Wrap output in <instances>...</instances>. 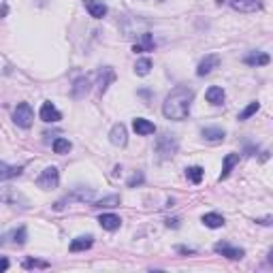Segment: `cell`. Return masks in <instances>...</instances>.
<instances>
[{
	"label": "cell",
	"instance_id": "obj_33",
	"mask_svg": "<svg viewBox=\"0 0 273 273\" xmlns=\"http://www.w3.org/2000/svg\"><path fill=\"white\" fill-rule=\"evenodd\" d=\"M177 222H179V220H169V222H167V224H169V226H179Z\"/></svg>",
	"mask_w": 273,
	"mask_h": 273
},
{
	"label": "cell",
	"instance_id": "obj_24",
	"mask_svg": "<svg viewBox=\"0 0 273 273\" xmlns=\"http://www.w3.org/2000/svg\"><path fill=\"white\" fill-rule=\"evenodd\" d=\"M54 152L56 154H68L71 152V141H68V139H56L54 141Z\"/></svg>",
	"mask_w": 273,
	"mask_h": 273
},
{
	"label": "cell",
	"instance_id": "obj_11",
	"mask_svg": "<svg viewBox=\"0 0 273 273\" xmlns=\"http://www.w3.org/2000/svg\"><path fill=\"white\" fill-rule=\"evenodd\" d=\"M109 141H111L113 145H126V141H128V137H126V126L115 124L111 128V132H109Z\"/></svg>",
	"mask_w": 273,
	"mask_h": 273
},
{
	"label": "cell",
	"instance_id": "obj_8",
	"mask_svg": "<svg viewBox=\"0 0 273 273\" xmlns=\"http://www.w3.org/2000/svg\"><path fill=\"white\" fill-rule=\"evenodd\" d=\"M39 115H41V120L47 122V124H56V122L62 120V113L54 107V103H43V107H41V113Z\"/></svg>",
	"mask_w": 273,
	"mask_h": 273
},
{
	"label": "cell",
	"instance_id": "obj_1",
	"mask_svg": "<svg viewBox=\"0 0 273 273\" xmlns=\"http://www.w3.org/2000/svg\"><path fill=\"white\" fill-rule=\"evenodd\" d=\"M192 90L190 88H184L179 85L171 92L169 96L165 98V105H162V113H165L167 120H175V122H182L190 115V107H192Z\"/></svg>",
	"mask_w": 273,
	"mask_h": 273
},
{
	"label": "cell",
	"instance_id": "obj_14",
	"mask_svg": "<svg viewBox=\"0 0 273 273\" xmlns=\"http://www.w3.org/2000/svg\"><path fill=\"white\" fill-rule=\"evenodd\" d=\"M98 222H101V226L107 231H118L122 220H120V216H115V213H103V216L98 218Z\"/></svg>",
	"mask_w": 273,
	"mask_h": 273
},
{
	"label": "cell",
	"instance_id": "obj_13",
	"mask_svg": "<svg viewBox=\"0 0 273 273\" xmlns=\"http://www.w3.org/2000/svg\"><path fill=\"white\" fill-rule=\"evenodd\" d=\"M132 128H135L137 135H152V132L156 130V126L152 124L149 120H145V118H137L135 122H132Z\"/></svg>",
	"mask_w": 273,
	"mask_h": 273
},
{
	"label": "cell",
	"instance_id": "obj_27",
	"mask_svg": "<svg viewBox=\"0 0 273 273\" xmlns=\"http://www.w3.org/2000/svg\"><path fill=\"white\" fill-rule=\"evenodd\" d=\"M258 109H260V105H258V103H250L248 107H246V109H243V111L239 113V120H248V118H252V115L256 113Z\"/></svg>",
	"mask_w": 273,
	"mask_h": 273
},
{
	"label": "cell",
	"instance_id": "obj_23",
	"mask_svg": "<svg viewBox=\"0 0 273 273\" xmlns=\"http://www.w3.org/2000/svg\"><path fill=\"white\" fill-rule=\"evenodd\" d=\"M149 71H152V60L149 58H141V60H137V64H135V73L137 75H147Z\"/></svg>",
	"mask_w": 273,
	"mask_h": 273
},
{
	"label": "cell",
	"instance_id": "obj_20",
	"mask_svg": "<svg viewBox=\"0 0 273 273\" xmlns=\"http://www.w3.org/2000/svg\"><path fill=\"white\" fill-rule=\"evenodd\" d=\"M203 224L209 226V229H220V226H224V218L220 213H205L203 216Z\"/></svg>",
	"mask_w": 273,
	"mask_h": 273
},
{
	"label": "cell",
	"instance_id": "obj_31",
	"mask_svg": "<svg viewBox=\"0 0 273 273\" xmlns=\"http://www.w3.org/2000/svg\"><path fill=\"white\" fill-rule=\"evenodd\" d=\"M9 269V260L4 256H0V271H7Z\"/></svg>",
	"mask_w": 273,
	"mask_h": 273
},
{
	"label": "cell",
	"instance_id": "obj_10",
	"mask_svg": "<svg viewBox=\"0 0 273 273\" xmlns=\"http://www.w3.org/2000/svg\"><path fill=\"white\" fill-rule=\"evenodd\" d=\"M85 9H88L90 17H96V20H101V17L107 15V4H103L101 0H84Z\"/></svg>",
	"mask_w": 273,
	"mask_h": 273
},
{
	"label": "cell",
	"instance_id": "obj_22",
	"mask_svg": "<svg viewBox=\"0 0 273 273\" xmlns=\"http://www.w3.org/2000/svg\"><path fill=\"white\" fill-rule=\"evenodd\" d=\"M226 132L222 128H203V137L207 139V141H222Z\"/></svg>",
	"mask_w": 273,
	"mask_h": 273
},
{
	"label": "cell",
	"instance_id": "obj_28",
	"mask_svg": "<svg viewBox=\"0 0 273 273\" xmlns=\"http://www.w3.org/2000/svg\"><path fill=\"white\" fill-rule=\"evenodd\" d=\"M24 267H26V269H47V267H49V263H45V260H37V258H30V260H26V263H24Z\"/></svg>",
	"mask_w": 273,
	"mask_h": 273
},
{
	"label": "cell",
	"instance_id": "obj_5",
	"mask_svg": "<svg viewBox=\"0 0 273 273\" xmlns=\"http://www.w3.org/2000/svg\"><path fill=\"white\" fill-rule=\"evenodd\" d=\"M218 66H220V56L218 54H209L199 62V66H196V75H199V77H205V75H209L213 68H218Z\"/></svg>",
	"mask_w": 273,
	"mask_h": 273
},
{
	"label": "cell",
	"instance_id": "obj_21",
	"mask_svg": "<svg viewBox=\"0 0 273 273\" xmlns=\"http://www.w3.org/2000/svg\"><path fill=\"white\" fill-rule=\"evenodd\" d=\"M21 175V167H9L4 162H0V179H11Z\"/></svg>",
	"mask_w": 273,
	"mask_h": 273
},
{
	"label": "cell",
	"instance_id": "obj_32",
	"mask_svg": "<svg viewBox=\"0 0 273 273\" xmlns=\"http://www.w3.org/2000/svg\"><path fill=\"white\" fill-rule=\"evenodd\" d=\"M258 224H271V218H263V220H256Z\"/></svg>",
	"mask_w": 273,
	"mask_h": 273
},
{
	"label": "cell",
	"instance_id": "obj_19",
	"mask_svg": "<svg viewBox=\"0 0 273 273\" xmlns=\"http://www.w3.org/2000/svg\"><path fill=\"white\" fill-rule=\"evenodd\" d=\"M269 54H250L246 58V64L250 66H265V64H269Z\"/></svg>",
	"mask_w": 273,
	"mask_h": 273
},
{
	"label": "cell",
	"instance_id": "obj_16",
	"mask_svg": "<svg viewBox=\"0 0 273 273\" xmlns=\"http://www.w3.org/2000/svg\"><path fill=\"white\" fill-rule=\"evenodd\" d=\"M205 98H207V103H211V105H216L218 107V105L224 103V90L218 88V85H211V88H207Z\"/></svg>",
	"mask_w": 273,
	"mask_h": 273
},
{
	"label": "cell",
	"instance_id": "obj_2",
	"mask_svg": "<svg viewBox=\"0 0 273 273\" xmlns=\"http://www.w3.org/2000/svg\"><path fill=\"white\" fill-rule=\"evenodd\" d=\"M32 120H34V113H32V107L28 103H20L13 111V122L20 128H30L32 126Z\"/></svg>",
	"mask_w": 273,
	"mask_h": 273
},
{
	"label": "cell",
	"instance_id": "obj_15",
	"mask_svg": "<svg viewBox=\"0 0 273 273\" xmlns=\"http://www.w3.org/2000/svg\"><path fill=\"white\" fill-rule=\"evenodd\" d=\"M92 243H94V239H92L90 235L77 237V239H73V241H71L68 250H71V252H84V250H90V248H92Z\"/></svg>",
	"mask_w": 273,
	"mask_h": 273
},
{
	"label": "cell",
	"instance_id": "obj_6",
	"mask_svg": "<svg viewBox=\"0 0 273 273\" xmlns=\"http://www.w3.org/2000/svg\"><path fill=\"white\" fill-rule=\"evenodd\" d=\"M213 250H216L218 254H222V256L231 258V260H241L243 254H246L241 248H233V246H229V243H224V241H218L216 246H213Z\"/></svg>",
	"mask_w": 273,
	"mask_h": 273
},
{
	"label": "cell",
	"instance_id": "obj_4",
	"mask_svg": "<svg viewBox=\"0 0 273 273\" xmlns=\"http://www.w3.org/2000/svg\"><path fill=\"white\" fill-rule=\"evenodd\" d=\"M156 149H158V154L162 156V158H171V156L177 152V141L171 135H165V137L158 139V143H156Z\"/></svg>",
	"mask_w": 273,
	"mask_h": 273
},
{
	"label": "cell",
	"instance_id": "obj_3",
	"mask_svg": "<svg viewBox=\"0 0 273 273\" xmlns=\"http://www.w3.org/2000/svg\"><path fill=\"white\" fill-rule=\"evenodd\" d=\"M58 182H60V173H58L56 167H47L43 173L39 175L37 179V184H39V188H43V190H51V188H56Z\"/></svg>",
	"mask_w": 273,
	"mask_h": 273
},
{
	"label": "cell",
	"instance_id": "obj_29",
	"mask_svg": "<svg viewBox=\"0 0 273 273\" xmlns=\"http://www.w3.org/2000/svg\"><path fill=\"white\" fill-rule=\"evenodd\" d=\"M15 237V243H17V246H24V243H26V229H24V226H21V229L20 231H17V233L13 235Z\"/></svg>",
	"mask_w": 273,
	"mask_h": 273
},
{
	"label": "cell",
	"instance_id": "obj_30",
	"mask_svg": "<svg viewBox=\"0 0 273 273\" xmlns=\"http://www.w3.org/2000/svg\"><path fill=\"white\" fill-rule=\"evenodd\" d=\"M139 184H143V173H135V175L128 179V188H135Z\"/></svg>",
	"mask_w": 273,
	"mask_h": 273
},
{
	"label": "cell",
	"instance_id": "obj_17",
	"mask_svg": "<svg viewBox=\"0 0 273 273\" xmlns=\"http://www.w3.org/2000/svg\"><path fill=\"white\" fill-rule=\"evenodd\" d=\"M152 49H154L152 34H141V43H137L135 47H132V51H135V54H141V51H152Z\"/></svg>",
	"mask_w": 273,
	"mask_h": 273
},
{
	"label": "cell",
	"instance_id": "obj_7",
	"mask_svg": "<svg viewBox=\"0 0 273 273\" xmlns=\"http://www.w3.org/2000/svg\"><path fill=\"white\" fill-rule=\"evenodd\" d=\"M115 81V71L111 66H105V68H101L98 71V94H105L107 92V88H109V84H113Z\"/></svg>",
	"mask_w": 273,
	"mask_h": 273
},
{
	"label": "cell",
	"instance_id": "obj_9",
	"mask_svg": "<svg viewBox=\"0 0 273 273\" xmlns=\"http://www.w3.org/2000/svg\"><path fill=\"white\" fill-rule=\"evenodd\" d=\"M229 4L239 13H254L260 9V0H229Z\"/></svg>",
	"mask_w": 273,
	"mask_h": 273
},
{
	"label": "cell",
	"instance_id": "obj_26",
	"mask_svg": "<svg viewBox=\"0 0 273 273\" xmlns=\"http://www.w3.org/2000/svg\"><path fill=\"white\" fill-rule=\"evenodd\" d=\"M118 205H120V196L118 194H111V196H107V199L94 203V207H118Z\"/></svg>",
	"mask_w": 273,
	"mask_h": 273
},
{
	"label": "cell",
	"instance_id": "obj_12",
	"mask_svg": "<svg viewBox=\"0 0 273 273\" xmlns=\"http://www.w3.org/2000/svg\"><path fill=\"white\" fill-rule=\"evenodd\" d=\"M90 85H92V75H88V77H81L75 81V85H73V90H71V94L73 98H81L85 94V92L90 90Z\"/></svg>",
	"mask_w": 273,
	"mask_h": 273
},
{
	"label": "cell",
	"instance_id": "obj_18",
	"mask_svg": "<svg viewBox=\"0 0 273 273\" xmlns=\"http://www.w3.org/2000/svg\"><path fill=\"white\" fill-rule=\"evenodd\" d=\"M239 162V154H229L224 158V165H222V173H220V179H226L229 177V173H231V169Z\"/></svg>",
	"mask_w": 273,
	"mask_h": 273
},
{
	"label": "cell",
	"instance_id": "obj_25",
	"mask_svg": "<svg viewBox=\"0 0 273 273\" xmlns=\"http://www.w3.org/2000/svg\"><path fill=\"white\" fill-rule=\"evenodd\" d=\"M186 177H188L192 184H201L203 169H201V167H190V169H186Z\"/></svg>",
	"mask_w": 273,
	"mask_h": 273
}]
</instances>
